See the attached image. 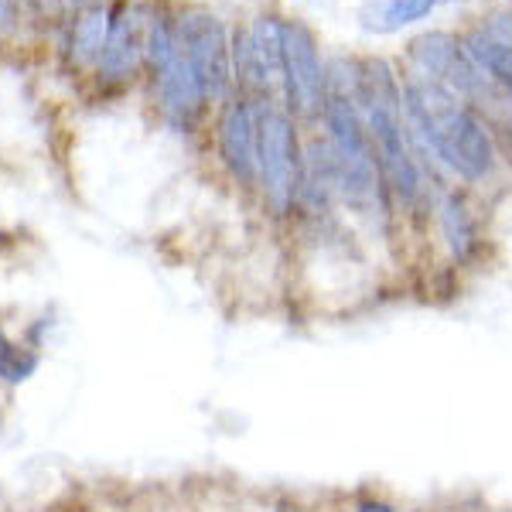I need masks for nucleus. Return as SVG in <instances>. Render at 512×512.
<instances>
[{
	"mask_svg": "<svg viewBox=\"0 0 512 512\" xmlns=\"http://www.w3.org/2000/svg\"><path fill=\"white\" fill-rule=\"evenodd\" d=\"M403 117L420 164L465 185H478L495 171V140L482 117L448 86L414 76L403 82Z\"/></svg>",
	"mask_w": 512,
	"mask_h": 512,
	"instance_id": "nucleus-1",
	"label": "nucleus"
},
{
	"mask_svg": "<svg viewBox=\"0 0 512 512\" xmlns=\"http://www.w3.org/2000/svg\"><path fill=\"white\" fill-rule=\"evenodd\" d=\"M355 106L362 113V123L373 140L379 171L386 178V188L403 209L414 212L420 198L427 195L424 164L417 161L410 144L407 117H403V86L396 82L390 62L366 59L355 72Z\"/></svg>",
	"mask_w": 512,
	"mask_h": 512,
	"instance_id": "nucleus-2",
	"label": "nucleus"
},
{
	"mask_svg": "<svg viewBox=\"0 0 512 512\" xmlns=\"http://www.w3.org/2000/svg\"><path fill=\"white\" fill-rule=\"evenodd\" d=\"M260 113V192L277 219H287L301 205L304 147L297 140V123L287 110H277L263 99Z\"/></svg>",
	"mask_w": 512,
	"mask_h": 512,
	"instance_id": "nucleus-3",
	"label": "nucleus"
},
{
	"mask_svg": "<svg viewBox=\"0 0 512 512\" xmlns=\"http://www.w3.org/2000/svg\"><path fill=\"white\" fill-rule=\"evenodd\" d=\"M280 82H284L287 113L294 120H318L325 113L328 72L321 69L315 35L301 21H284V38H280Z\"/></svg>",
	"mask_w": 512,
	"mask_h": 512,
	"instance_id": "nucleus-4",
	"label": "nucleus"
},
{
	"mask_svg": "<svg viewBox=\"0 0 512 512\" xmlns=\"http://www.w3.org/2000/svg\"><path fill=\"white\" fill-rule=\"evenodd\" d=\"M178 45L195 65L209 99H229L233 89V52H229L226 28L212 14H185L178 24Z\"/></svg>",
	"mask_w": 512,
	"mask_h": 512,
	"instance_id": "nucleus-5",
	"label": "nucleus"
},
{
	"mask_svg": "<svg viewBox=\"0 0 512 512\" xmlns=\"http://www.w3.org/2000/svg\"><path fill=\"white\" fill-rule=\"evenodd\" d=\"M219 154L236 185L260 181V113L246 99H233L219 120Z\"/></svg>",
	"mask_w": 512,
	"mask_h": 512,
	"instance_id": "nucleus-6",
	"label": "nucleus"
},
{
	"mask_svg": "<svg viewBox=\"0 0 512 512\" xmlns=\"http://www.w3.org/2000/svg\"><path fill=\"white\" fill-rule=\"evenodd\" d=\"M147 14L140 7H127L110 24V38L99 55V79L103 82H130L140 59L147 55Z\"/></svg>",
	"mask_w": 512,
	"mask_h": 512,
	"instance_id": "nucleus-7",
	"label": "nucleus"
},
{
	"mask_svg": "<svg viewBox=\"0 0 512 512\" xmlns=\"http://www.w3.org/2000/svg\"><path fill=\"white\" fill-rule=\"evenodd\" d=\"M434 219L448 260L454 267H468L482 253V229H478V219L468 205V195L461 188H444L434 202Z\"/></svg>",
	"mask_w": 512,
	"mask_h": 512,
	"instance_id": "nucleus-8",
	"label": "nucleus"
},
{
	"mask_svg": "<svg viewBox=\"0 0 512 512\" xmlns=\"http://www.w3.org/2000/svg\"><path fill=\"white\" fill-rule=\"evenodd\" d=\"M158 96H161L164 117L181 130L192 127V123L202 117L205 103H209V93H205L195 65L188 62L185 52H181V45H178L175 59L158 72Z\"/></svg>",
	"mask_w": 512,
	"mask_h": 512,
	"instance_id": "nucleus-9",
	"label": "nucleus"
},
{
	"mask_svg": "<svg viewBox=\"0 0 512 512\" xmlns=\"http://www.w3.org/2000/svg\"><path fill=\"white\" fill-rule=\"evenodd\" d=\"M410 59L417 62L420 76L448 86V82L458 76V69L465 65L468 55L448 31H427V35L410 41Z\"/></svg>",
	"mask_w": 512,
	"mask_h": 512,
	"instance_id": "nucleus-10",
	"label": "nucleus"
},
{
	"mask_svg": "<svg viewBox=\"0 0 512 512\" xmlns=\"http://www.w3.org/2000/svg\"><path fill=\"white\" fill-rule=\"evenodd\" d=\"M465 55L512 99V41L495 35L492 28H475L461 41Z\"/></svg>",
	"mask_w": 512,
	"mask_h": 512,
	"instance_id": "nucleus-11",
	"label": "nucleus"
},
{
	"mask_svg": "<svg viewBox=\"0 0 512 512\" xmlns=\"http://www.w3.org/2000/svg\"><path fill=\"white\" fill-rule=\"evenodd\" d=\"M437 4L441 0H379V4L362 11V28L390 35V31H400L407 24L424 21Z\"/></svg>",
	"mask_w": 512,
	"mask_h": 512,
	"instance_id": "nucleus-12",
	"label": "nucleus"
},
{
	"mask_svg": "<svg viewBox=\"0 0 512 512\" xmlns=\"http://www.w3.org/2000/svg\"><path fill=\"white\" fill-rule=\"evenodd\" d=\"M110 24L113 21L106 7H89V11H82L69 38L72 62L76 65L99 62V55H103V48H106V38H110Z\"/></svg>",
	"mask_w": 512,
	"mask_h": 512,
	"instance_id": "nucleus-13",
	"label": "nucleus"
},
{
	"mask_svg": "<svg viewBox=\"0 0 512 512\" xmlns=\"http://www.w3.org/2000/svg\"><path fill=\"white\" fill-rule=\"evenodd\" d=\"M35 369H38V352L28 349V345L11 342V338L0 332V379L4 383H24Z\"/></svg>",
	"mask_w": 512,
	"mask_h": 512,
	"instance_id": "nucleus-14",
	"label": "nucleus"
},
{
	"mask_svg": "<svg viewBox=\"0 0 512 512\" xmlns=\"http://www.w3.org/2000/svg\"><path fill=\"white\" fill-rule=\"evenodd\" d=\"M345 512H407L396 499L376 489H359L345 499Z\"/></svg>",
	"mask_w": 512,
	"mask_h": 512,
	"instance_id": "nucleus-15",
	"label": "nucleus"
},
{
	"mask_svg": "<svg viewBox=\"0 0 512 512\" xmlns=\"http://www.w3.org/2000/svg\"><path fill=\"white\" fill-rule=\"evenodd\" d=\"M18 14H21V0H0V35L18 24Z\"/></svg>",
	"mask_w": 512,
	"mask_h": 512,
	"instance_id": "nucleus-16",
	"label": "nucleus"
},
{
	"mask_svg": "<svg viewBox=\"0 0 512 512\" xmlns=\"http://www.w3.org/2000/svg\"><path fill=\"white\" fill-rule=\"evenodd\" d=\"M270 512H308V506H304L301 499H294V495H284V499H277L274 506H270Z\"/></svg>",
	"mask_w": 512,
	"mask_h": 512,
	"instance_id": "nucleus-17",
	"label": "nucleus"
},
{
	"mask_svg": "<svg viewBox=\"0 0 512 512\" xmlns=\"http://www.w3.org/2000/svg\"><path fill=\"white\" fill-rule=\"evenodd\" d=\"M335 512H345V509H335Z\"/></svg>",
	"mask_w": 512,
	"mask_h": 512,
	"instance_id": "nucleus-18",
	"label": "nucleus"
}]
</instances>
